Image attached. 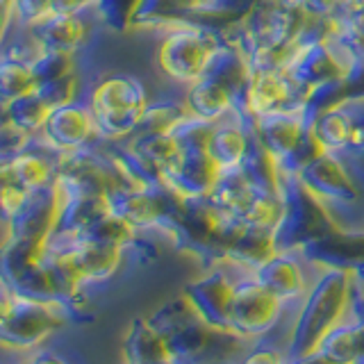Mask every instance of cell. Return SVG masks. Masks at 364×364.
<instances>
[{
  "mask_svg": "<svg viewBox=\"0 0 364 364\" xmlns=\"http://www.w3.org/2000/svg\"><path fill=\"white\" fill-rule=\"evenodd\" d=\"M282 301L264 289L255 280L253 271H248L242 280L235 282L230 328L239 337H253L267 333L278 321Z\"/></svg>",
  "mask_w": 364,
  "mask_h": 364,
  "instance_id": "52a82bcc",
  "label": "cell"
},
{
  "mask_svg": "<svg viewBox=\"0 0 364 364\" xmlns=\"http://www.w3.org/2000/svg\"><path fill=\"white\" fill-rule=\"evenodd\" d=\"M208 153L219 171H230L248 164L262 153L255 136V123L244 109H235L216 121L208 136Z\"/></svg>",
  "mask_w": 364,
  "mask_h": 364,
  "instance_id": "8992f818",
  "label": "cell"
},
{
  "mask_svg": "<svg viewBox=\"0 0 364 364\" xmlns=\"http://www.w3.org/2000/svg\"><path fill=\"white\" fill-rule=\"evenodd\" d=\"M242 107L250 119H264L273 114L312 107L305 91L282 66L250 68L246 75ZM316 109V107H314Z\"/></svg>",
  "mask_w": 364,
  "mask_h": 364,
  "instance_id": "5b68a950",
  "label": "cell"
},
{
  "mask_svg": "<svg viewBox=\"0 0 364 364\" xmlns=\"http://www.w3.org/2000/svg\"><path fill=\"white\" fill-rule=\"evenodd\" d=\"M355 289V267L321 264V273L301 299L291 326L287 362H299L321 348V341L346 318Z\"/></svg>",
  "mask_w": 364,
  "mask_h": 364,
  "instance_id": "7a4b0ae2",
  "label": "cell"
},
{
  "mask_svg": "<svg viewBox=\"0 0 364 364\" xmlns=\"http://www.w3.org/2000/svg\"><path fill=\"white\" fill-rule=\"evenodd\" d=\"M312 117L314 107H305L253 121L259 148L273 164L276 180L284 176L299 178L303 164L316 153Z\"/></svg>",
  "mask_w": 364,
  "mask_h": 364,
  "instance_id": "277c9868",
  "label": "cell"
},
{
  "mask_svg": "<svg viewBox=\"0 0 364 364\" xmlns=\"http://www.w3.org/2000/svg\"><path fill=\"white\" fill-rule=\"evenodd\" d=\"M146 32L153 39L151 71L155 80L182 91L210 75L221 57L232 48L225 23L180 21L146 28Z\"/></svg>",
  "mask_w": 364,
  "mask_h": 364,
  "instance_id": "6da1fadb",
  "label": "cell"
},
{
  "mask_svg": "<svg viewBox=\"0 0 364 364\" xmlns=\"http://www.w3.org/2000/svg\"><path fill=\"white\" fill-rule=\"evenodd\" d=\"M125 364H155L164 360H173L168 350L166 337L151 323V318L134 321L123 344Z\"/></svg>",
  "mask_w": 364,
  "mask_h": 364,
  "instance_id": "30bf717a",
  "label": "cell"
},
{
  "mask_svg": "<svg viewBox=\"0 0 364 364\" xmlns=\"http://www.w3.org/2000/svg\"><path fill=\"white\" fill-rule=\"evenodd\" d=\"M284 355H280L278 350H271V348H257L253 350L250 355L242 362V364H284Z\"/></svg>",
  "mask_w": 364,
  "mask_h": 364,
  "instance_id": "8fae6325",
  "label": "cell"
},
{
  "mask_svg": "<svg viewBox=\"0 0 364 364\" xmlns=\"http://www.w3.org/2000/svg\"><path fill=\"white\" fill-rule=\"evenodd\" d=\"M235 282L230 273L221 267L212 269L198 280L189 282L185 287V296L189 303L196 307V312L208 321L210 326L219 330H230V310H232V296H235Z\"/></svg>",
  "mask_w": 364,
  "mask_h": 364,
  "instance_id": "ba28073f",
  "label": "cell"
},
{
  "mask_svg": "<svg viewBox=\"0 0 364 364\" xmlns=\"http://www.w3.org/2000/svg\"><path fill=\"white\" fill-rule=\"evenodd\" d=\"M153 94L155 91L146 85V80L132 71L102 75L87 98L100 139L123 141L132 136L139 130Z\"/></svg>",
  "mask_w": 364,
  "mask_h": 364,
  "instance_id": "3957f363",
  "label": "cell"
},
{
  "mask_svg": "<svg viewBox=\"0 0 364 364\" xmlns=\"http://www.w3.org/2000/svg\"><path fill=\"white\" fill-rule=\"evenodd\" d=\"M255 280L282 303L299 301L310 289V280L305 273V253L303 250H278L264 264L253 271Z\"/></svg>",
  "mask_w": 364,
  "mask_h": 364,
  "instance_id": "9c48e42d",
  "label": "cell"
},
{
  "mask_svg": "<svg viewBox=\"0 0 364 364\" xmlns=\"http://www.w3.org/2000/svg\"><path fill=\"white\" fill-rule=\"evenodd\" d=\"M155 364H180V362H176V360H164V362H155Z\"/></svg>",
  "mask_w": 364,
  "mask_h": 364,
  "instance_id": "9a60e30c",
  "label": "cell"
},
{
  "mask_svg": "<svg viewBox=\"0 0 364 364\" xmlns=\"http://www.w3.org/2000/svg\"><path fill=\"white\" fill-rule=\"evenodd\" d=\"M23 355H16V353H9L5 348H0V364H23Z\"/></svg>",
  "mask_w": 364,
  "mask_h": 364,
  "instance_id": "5bb4252c",
  "label": "cell"
},
{
  "mask_svg": "<svg viewBox=\"0 0 364 364\" xmlns=\"http://www.w3.org/2000/svg\"><path fill=\"white\" fill-rule=\"evenodd\" d=\"M289 364H339V362H335L333 358L323 355L321 350H316V353H312V355H307V358H303L299 362H289Z\"/></svg>",
  "mask_w": 364,
  "mask_h": 364,
  "instance_id": "4fadbf2b",
  "label": "cell"
},
{
  "mask_svg": "<svg viewBox=\"0 0 364 364\" xmlns=\"http://www.w3.org/2000/svg\"><path fill=\"white\" fill-rule=\"evenodd\" d=\"M23 364H68L64 358L60 355H55V353L50 350H37V353H32V355H28L26 360H23Z\"/></svg>",
  "mask_w": 364,
  "mask_h": 364,
  "instance_id": "7c38bea8",
  "label": "cell"
}]
</instances>
